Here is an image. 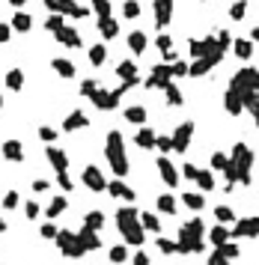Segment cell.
<instances>
[{"label":"cell","instance_id":"cell-19","mask_svg":"<svg viewBox=\"0 0 259 265\" xmlns=\"http://www.w3.org/2000/svg\"><path fill=\"white\" fill-rule=\"evenodd\" d=\"M102 224H104L102 212H89L86 214V227H89V230H102Z\"/></svg>","mask_w":259,"mask_h":265},{"label":"cell","instance_id":"cell-27","mask_svg":"<svg viewBox=\"0 0 259 265\" xmlns=\"http://www.w3.org/2000/svg\"><path fill=\"white\" fill-rule=\"evenodd\" d=\"M3 206H6V209H15V206H18V194H15V191H9V194H6Z\"/></svg>","mask_w":259,"mask_h":265},{"label":"cell","instance_id":"cell-28","mask_svg":"<svg viewBox=\"0 0 259 265\" xmlns=\"http://www.w3.org/2000/svg\"><path fill=\"white\" fill-rule=\"evenodd\" d=\"M86 119L81 116V113H75V116H69V123H66V128H75V125H84Z\"/></svg>","mask_w":259,"mask_h":265},{"label":"cell","instance_id":"cell-14","mask_svg":"<svg viewBox=\"0 0 259 265\" xmlns=\"http://www.w3.org/2000/svg\"><path fill=\"white\" fill-rule=\"evenodd\" d=\"M215 250H218L221 256H226V259H239V253H242V250L232 245V238H229V242H224V245H218Z\"/></svg>","mask_w":259,"mask_h":265},{"label":"cell","instance_id":"cell-6","mask_svg":"<svg viewBox=\"0 0 259 265\" xmlns=\"http://www.w3.org/2000/svg\"><path fill=\"white\" fill-rule=\"evenodd\" d=\"M78 238H81L84 250H99V248H102V238H99V230H89L86 224H84V230H78Z\"/></svg>","mask_w":259,"mask_h":265},{"label":"cell","instance_id":"cell-29","mask_svg":"<svg viewBox=\"0 0 259 265\" xmlns=\"http://www.w3.org/2000/svg\"><path fill=\"white\" fill-rule=\"evenodd\" d=\"M24 212H27V218H36V214H39V206H36L33 200H30V203L24 206Z\"/></svg>","mask_w":259,"mask_h":265},{"label":"cell","instance_id":"cell-21","mask_svg":"<svg viewBox=\"0 0 259 265\" xmlns=\"http://www.w3.org/2000/svg\"><path fill=\"white\" fill-rule=\"evenodd\" d=\"M182 200H185L188 209H203V197H200V194H185Z\"/></svg>","mask_w":259,"mask_h":265},{"label":"cell","instance_id":"cell-16","mask_svg":"<svg viewBox=\"0 0 259 265\" xmlns=\"http://www.w3.org/2000/svg\"><path fill=\"white\" fill-rule=\"evenodd\" d=\"M140 224H143V230H149V232L161 230V221H158L155 214H140Z\"/></svg>","mask_w":259,"mask_h":265},{"label":"cell","instance_id":"cell-3","mask_svg":"<svg viewBox=\"0 0 259 265\" xmlns=\"http://www.w3.org/2000/svg\"><path fill=\"white\" fill-rule=\"evenodd\" d=\"M57 248H60V253L63 256H69V259H81L86 250H84V245H81V238H78V232H69V230H60L57 232Z\"/></svg>","mask_w":259,"mask_h":265},{"label":"cell","instance_id":"cell-13","mask_svg":"<svg viewBox=\"0 0 259 265\" xmlns=\"http://www.w3.org/2000/svg\"><path fill=\"white\" fill-rule=\"evenodd\" d=\"M66 206H69V203H66V197H54L51 200V206H48V218H57V214H63L66 212Z\"/></svg>","mask_w":259,"mask_h":265},{"label":"cell","instance_id":"cell-10","mask_svg":"<svg viewBox=\"0 0 259 265\" xmlns=\"http://www.w3.org/2000/svg\"><path fill=\"white\" fill-rule=\"evenodd\" d=\"M158 170H161V176H164V182H167V185H176V182H179V176H176V170H173V164L167 158L158 161Z\"/></svg>","mask_w":259,"mask_h":265},{"label":"cell","instance_id":"cell-15","mask_svg":"<svg viewBox=\"0 0 259 265\" xmlns=\"http://www.w3.org/2000/svg\"><path fill=\"white\" fill-rule=\"evenodd\" d=\"M128 259V248L125 245H116V248H110V262L113 265H122Z\"/></svg>","mask_w":259,"mask_h":265},{"label":"cell","instance_id":"cell-8","mask_svg":"<svg viewBox=\"0 0 259 265\" xmlns=\"http://www.w3.org/2000/svg\"><path fill=\"white\" fill-rule=\"evenodd\" d=\"M84 182H86V188H92V191H104V179L96 167H86L84 170Z\"/></svg>","mask_w":259,"mask_h":265},{"label":"cell","instance_id":"cell-24","mask_svg":"<svg viewBox=\"0 0 259 265\" xmlns=\"http://www.w3.org/2000/svg\"><path fill=\"white\" fill-rule=\"evenodd\" d=\"M152 140H155V137H152V131H140V134H137L140 146H152Z\"/></svg>","mask_w":259,"mask_h":265},{"label":"cell","instance_id":"cell-9","mask_svg":"<svg viewBox=\"0 0 259 265\" xmlns=\"http://www.w3.org/2000/svg\"><path fill=\"white\" fill-rule=\"evenodd\" d=\"M107 191H110L113 197H120V200H134V191H131L128 185H122V182H110Z\"/></svg>","mask_w":259,"mask_h":265},{"label":"cell","instance_id":"cell-17","mask_svg":"<svg viewBox=\"0 0 259 265\" xmlns=\"http://www.w3.org/2000/svg\"><path fill=\"white\" fill-rule=\"evenodd\" d=\"M158 209H161V212H164V214H173V212H176V200H173L170 194L158 197Z\"/></svg>","mask_w":259,"mask_h":265},{"label":"cell","instance_id":"cell-22","mask_svg":"<svg viewBox=\"0 0 259 265\" xmlns=\"http://www.w3.org/2000/svg\"><path fill=\"white\" fill-rule=\"evenodd\" d=\"M206 265H232V259H226V256H221V253L215 250V253L208 256V262H206Z\"/></svg>","mask_w":259,"mask_h":265},{"label":"cell","instance_id":"cell-11","mask_svg":"<svg viewBox=\"0 0 259 265\" xmlns=\"http://www.w3.org/2000/svg\"><path fill=\"white\" fill-rule=\"evenodd\" d=\"M3 155H6L9 161H21V158H24V152H21V143H18V140L3 143Z\"/></svg>","mask_w":259,"mask_h":265},{"label":"cell","instance_id":"cell-1","mask_svg":"<svg viewBox=\"0 0 259 265\" xmlns=\"http://www.w3.org/2000/svg\"><path fill=\"white\" fill-rule=\"evenodd\" d=\"M116 227H120L122 238H125V245H131V248H140L143 245V224H140V214L137 209H131V206H125L116 212Z\"/></svg>","mask_w":259,"mask_h":265},{"label":"cell","instance_id":"cell-12","mask_svg":"<svg viewBox=\"0 0 259 265\" xmlns=\"http://www.w3.org/2000/svg\"><path fill=\"white\" fill-rule=\"evenodd\" d=\"M48 161H51L60 173H66V164H69V161H66V155H63L60 149H48Z\"/></svg>","mask_w":259,"mask_h":265},{"label":"cell","instance_id":"cell-2","mask_svg":"<svg viewBox=\"0 0 259 265\" xmlns=\"http://www.w3.org/2000/svg\"><path fill=\"white\" fill-rule=\"evenodd\" d=\"M203 235H206V224H203L200 218L182 224V227H179V253H200V250L206 248Z\"/></svg>","mask_w":259,"mask_h":265},{"label":"cell","instance_id":"cell-5","mask_svg":"<svg viewBox=\"0 0 259 265\" xmlns=\"http://www.w3.org/2000/svg\"><path fill=\"white\" fill-rule=\"evenodd\" d=\"M259 235V218H242L232 227V238H256Z\"/></svg>","mask_w":259,"mask_h":265},{"label":"cell","instance_id":"cell-4","mask_svg":"<svg viewBox=\"0 0 259 265\" xmlns=\"http://www.w3.org/2000/svg\"><path fill=\"white\" fill-rule=\"evenodd\" d=\"M107 158L113 164V173H120V176L128 173V161H125V152H122V137L116 131L107 137Z\"/></svg>","mask_w":259,"mask_h":265},{"label":"cell","instance_id":"cell-30","mask_svg":"<svg viewBox=\"0 0 259 265\" xmlns=\"http://www.w3.org/2000/svg\"><path fill=\"white\" fill-rule=\"evenodd\" d=\"M0 232H6V221L3 218H0Z\"/></svg>","mask_w":259,"mask_h":265},{"label":"cell","instance_id":"cell-18","mask_svg":"<svg viewBox=\"0 0 259 265\" xmlns=\"http://www.w3.org/2000/svg\"><path fill=\"white\" fill-rule=\"evenodd\" d=\"M215 218H218L221 224H232V221H236V214H232L229 206H218V209H215Z\"/></svg>","mask_w":259,"mask_h":265},{"label":"cell","instance_id":"cell-25","mask_svg":"<svg viewBox=\"0 0 259 265\" xmlns=\"http://www.w3.org/2000/svg\"><path fill=\"white\" fill-rule=\"evenodd\" d=\"M131 262H134V265H149V253H146V250H137Z\"/></svg>","mask_w":259,"mask_h":265},{"label":"cell","instance_id":"cell-20","mask_svg":"<svg viewBox=\"0 0 259 265\" xmlns=\"http://www.w3.org/2000/svg\"><path fill=\"white\" fill-rule=\"evenodd\" d=\"M158 248H161V253H179V242H170V238H158Z\"/></svg>","mask_w":259,"mask_h":265},{"label":"cell","instance_id":"cell-26","mask_svg":"<svg viewBox=\"0 0 259 265\" xmlns=\"http://www.w3.org/2000/svg\"><path fill=\"white\" fill-rule=\"evenodd\" d=\"M197 182H200V185H203V188H206V191H211V185H215V182H211V176H208V173H197Z\"/></svg>","mask_w":259,"mask_h":265},{"label":"cell","instance_id":"cell-23","mask_svg":"<svg viewBox=\"0 0 259 265\" xmlns=\"http://www.w3.org/2000/svg\"><path fill=\"white\" fill-rule=\"evenodd\" d=\"M57 227H54V224H42V238H57Z\"/></svg>","mask_w":259,"mask_h":265},{"label":"cell","instance_id":"cell-7","mask_svg":"<svg viewBox=\"0 0 259 265\" xmlns=\"http://www.w3.org/2000/svg\"><path fill=\"white\" fill-rule=\"evenodd\" d=\"M229 238H232V230H229L226 224H218V227H211V230H208V242H211L215 248H218V245H224V242H229Z\"/></svg>","mask_w":259,"mask_h":265}]
</instances>
